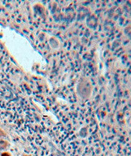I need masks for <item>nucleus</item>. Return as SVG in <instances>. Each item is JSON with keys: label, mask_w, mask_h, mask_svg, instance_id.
Instances as JSON below:
<instances>
[{"label": "nucleus", "mask_w": 131, "mask_h": 156, "mask_svg": "<svg viewBox=\"0 0 131 156\" xmlns=\"http://www.w3.org/2000/svg\"><path fill=\"white\" fill-rule=\"evenodd\" d=\"M2 156H9V154H8V153H5V154H2Z\"/></svg>", "instance_id": "nucleus-1"}, {"label": "nucleus", "mask_w": 131, "mask_h": 156, "mask_svg": "<svg viewBox=\"0 0 131 156\" xmlns=\"http://www.w3.org/2000/svg\"><path fill=\"white\" fill-rule=\"evenodd\" d=\"M25 156H26V155H25Z\"/></svg>", "instance_id": "nucleus-2"}]
</instances>
